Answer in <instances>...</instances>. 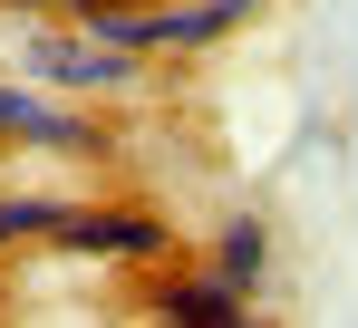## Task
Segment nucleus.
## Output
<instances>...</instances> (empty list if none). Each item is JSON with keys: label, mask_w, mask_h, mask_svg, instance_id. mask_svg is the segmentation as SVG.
<instances>
[{"label": "nucleus", "mask_w": 358, "mask_h": 328, "mask_svg": "<svg viewBox=\"0 0 358 328\" xmlns=\"http://www.w3.org/2000/svg\"><path fill=\"white\" fill-rule=\"evenodd\" d=\"M252 10H262V0H165V10H117V0H107V10H87V29H107L117 49L155 58V49H213V39L242 29Z\"/></svg>", "instance_id": "obj_1"}, {"label": "nucleus", "mask_w": 358, "mask_h": 328, "mask_svg": "<svg viewBox=\"0 0 358 328\" xmlns=\"http://www.w3.org/2000/svg\"><path fill=\"white\" fill-rule=\"evenodd\" d=\"M29 68L49 77V87H68V97H117V87H145L136 68H145V49H117L107 29H39L29 39Z\"/></svg>", "instance_id": "obj_2"}, {"label": "nucleus", "mask_w": 358, "mask_h": 328, "mask_svg": "<svg viewBox=\"0 0 358 328\" xmlns=\"http://www.w3.org/2000/svg\"><path fill=\"white\" fill-rule=\"evenodd\" d=\"M0 135H20V145H49V155H107V135H97L78 107H49V97L10 87V77H0Z\"/></svg>", "instance_id": "obj_3"}, {"label": "nucleus", "mask_w": 358, "mask_h": 328, "mask_svg": "<svg viewBox=\"0 0 358 328\" xmlns=\"http://www.w3.org/2000/svg\"><path fill=\"white\" fill-rule=\"evenodd\" d=\"M59 241H68V251H97V261H155L175 232H165L155 213H107V203H78Z\"/></svg>", "instance_id": "obj_4"}, {"label": "nucleus", "mask_w": 358, "mask_h": 328, "mask_svg": "<svg viewBox=\"0 0 358 328\" xmlns=\"http://www.w3.org/2000/svg\"><path fill=\"white\" fill-rule=\"evenodd\" d=\"M242 280H223V271H203V280H165L155 290V319H175V328H242Z\"/></svg>", "instance_id": "obj_5"}, {"label": "nucleus", "mask_w": 358, "mask_h": 328, "mask_svg": "<svg viewBox=\"0 0 358 328\" xmlns=\"http://www.w3.org/2000/svg\"><path fill=\"white\" fill-rule=\"evenodd\" d=\"M68 213H78V203H59V193H0V251H10V241H39V232L59 241Z\"/></svg>", "instance_id": "obj_6"}, {"label": "nucleus", "mask_w": 358, "mask_h": 328, "mask_svg": "<svg viewBox=\"0 0 358 328\" xmlns=\"http://www.w3.org/2000/svg\"><path fill=\"white\" fill-rule=\"evenodd\" d=\"M262 261H271V241H262V222H252V213H233L223 232H213V271H223V280L262 290Z\"/></svg>", "instance_id": "obj_7"}]
</instances>
